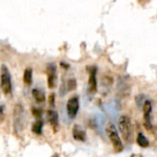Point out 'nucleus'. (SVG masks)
Returning <instances> with one entry per match:
<instances>
[{
    "label": "nucleus",
    "mask_w": 157,
    "mask_h": 157,
    "mask_svg": "<svg viewBox=\"0 0 157 157\" xmlns=\"http://www.w3.org/2000/svg\"><path fill=\"white\" fill-rule=\"evenodd\" d=\"M119 129L122 135L123 140L131 144L133 142V131L131 119L128 116H121L119 119Z\"/></svg>",
    "instance_id": "nucleus-1"
},
{
    "label": "nucleus",
    "mask_w": 157,
    "mask_h": 157,
    "mask_svg": "<svg viewBox=\"0 0 157 157\" xmlns=\"http://www.w3.org/2000/svg\"><path fill=\"white\" fill-rule=\"evenodd\" d=\"M106 132H107V135H108L109 141L112 144V146H113V149L115 150V152L116 153L122 152L124 149V146H123V144L121 142V137L118 134L117 129L113 123L109 122L108 124V126L106 128Z\"/></svg>",
    "instance_id": "nucleus-2"
},
{
    "label": "nucleus",
    "mask_w": 157,
    "mask_h": 157,
    "mask_svg": "<svg viewBox=\"0 0 157 157\" xmlns=\"http://www.w3.org/2000/svg\"><path fill=\"white\" fill-rule=\"evenodd\" d=\"M47 119H48L50 124L52 125V129L54 130V132H57L58 127H59V119H58L57 112L53 109L48 110L47 111Z\"/></svg>",
    "instance_id": "nucleus-10"
},
{
    "label": "nucleus",
    "mask_w": 157,
    "mask_h": 157,
    "mask_svg": "<svg viewBox=\"0 0 157 157\" xmlns=\"http://www.w3.org/2000/svg\"><path fill=\"white\" fill-rule=\"evenodd\" d=\"M98 89L97 83V67L93 66L89 68V78H88V91L90 94H95Z\"/></svg>",
    "instance_id": "nucleus-8"
},
{
    "label": "nucleus",
    "mask_w": 157,
    "mask_h": 157,
    "mask_svg": "<svg viewBox=\"0 0 157 157\" xmlns=\"http://www.w3.org/2000/svg\"><path fill=\"white\" fill-rule=\"evenodd\" d=\"M66 109H67V114H68L69 118L74 120L76 117L78 109H79V99H78V98L77 97L71 98L67 101Z\"/></svg>",
    "instance_id": "nucleus-6"
},
{
    "label": "nucleus",
    "mask_w": 157,
    "mask_h": 157,
    "mask_svg": "<svg viewBox=\"0 0 157 157\" xmlns=\"http://www.w3.org/2000/svg\"><path fill=\"white\" fill-rule=\"evenodd\" d=\"M67 91H73L76 88V81L75 78H71L67 81Z\"/></svg>",
    "instance_id": "nucleus-15"
},
{
    "label": "nucleus",
    "mask_w": 157,
    "mask_h": 157,
    "mask_svg": "<svg viewBox=\"0 0 157 157\" xmlns=\"http://www.w3.org/2000/svg\"><path fill=\"white\" fill-rule=\"evenodd\" d=\"M1 121H3V120H4V105H1Z\"/></svg>",
    "instance_id": "nucleus-19"
},
{
    "label": "nucleus",
    "mask_w": 157,
    "mask_h": 157,
    "mask_svg": "<svg viewBox=\"0 0 157 157\" xmlns=\"http://www.w3.org/2000/svg\"><path fill=\"white\" fill-rule=\"evenodd\" d=\"M23 81L26 85L29 86L32 83V69L31 68H27L24 71L23 75Z\"/></svg>",
    "instance_id": "nucleus-13"
},
{
    "label": "nucleus",
    "mask_w": 157,
    "mask_h": 157,
    "mask_svg": "<svg viewBox=\"0 0 157 157\" xmlns=\"http://www.w3.org/2000/svg\"><path fill=\"white\" fill-rule=\"evenodd\" d=\"M13 121H14V130L17 132H19L24 130L26 124V112L24 110L23 106L17 104L14 108L13 113Z\"/></svg>",
    "instance_id": "nucleus-3"
},
{
    "label": "nucleus",
    "mask_w": 157,
    "mask_h": 157,
    "mask_svg": "<svg viewBox=\"0 0 157 157\" xmlns=\"http://www.w3.org/2000/svg\"><path fill=\"white\" fill-rule=\"evenodd\" d=\"M42 127H43V121H41V119H37V121L32 124L31 130L35 134L40 135L42 133Z\"/></svg>",
    "instance_id": "nucleus-11"
},
{
    "label": "nucleus",
    "mask_w": 157,
    "mask_h": 157,
    "mask_svg": "<svg viewBox=\"0 0 157 157\" xmlns=\"http://www.w3.org/2000/svg\"><path fill=\"white\" fill-rule=\"evenodd\" d=\"M73 137L75 140L78 141V142H86V132L84 130V128L78 124H75L73 127Z\"/></svg>",
    "instance_id": "nucleus-9"
},
{
    "label": "nucleus",
    "mask_w": 157,
    "mask_h": 157,
    "mask_svg": "<svg viewBox=\"0 0 157 157\" xmlns=\"http://www.w3.org/2000/svg\"><path fill=\"white\" fill-rule=\"evenodd\" d=\"M52 157H59V155H58L57 154H55V155H53Z\"/></svg>",
    "instance_id": "nucleus-21"
},
{
    "label": "nucleus",
    "mask_w": 157,
    "mask_h": 157,
    "mask_svg": "<svg viewBox=\"0 0 157 157\" xmlns=\"http://www.w3.org/2000/svg\"><path fill=\"white\" fill-rule=\"evenodd\" d=\"M1 89L6 96L10 95L12 92L10 73L8 68L5 64L1 66Z\"/></svg>",
    "instance_id": "nucleus-4"
},
{
    "label": "nucleus",
    "mask_w": 157,
    "mask_h": 157,
    "mask_svg": "<svg viewBox=\"0 0 157 157\" xmlns=\"http://www.w3.org/2000/svg\"><path fill=\"white\" fill-rule=\"evenodd\" d=\"M32 114L36 119H41L42 117V110L40 109H37V108H33L32 109Z\"/></svg>",
    "instance_id": "nucleus-16"
},
{
    "label": "nucleus",
    "mask_w": 157,
    "mask_h": 157,
    "mask_svg": "<svg viewBox=\"0 0 157 157\" xmlns=\"http://www.w3.org/2000/svg\"><path fill=\"white\" fill-rule=\"evenodd\" d=\"M137 144L139 146L143 147V148H146L149 146V141L147 140V138L143 134V133H139L137 136Z\"/></svg>",
    "instance_id": "nucleus-14"
},
{
    "label": "nucleus",
    "mask_w": 157,
    "mask_h": 157,
    "mask_svg": "<svg viewBox=\"0 0 157 157\" xmlns=\"http://www.w3.org/2000/svg\"><path fill=\"white\" fill-rule=\"evenodd\" d=\"M144 108V126L146 129L151 130L153 128L152 120H151V113H152V103L149 100H146L143 106Z\"/></svg>",
    "instance_id": "nucleus-7"
},
{
    "label": "nucleus",
    "mask_w": 157,
    "mask_h": 157,
    "mask_svg": "<svg viewBox=\"0 0 157 157\" xmlns=\"http://www.w3.org/2000/svg\"><path fill=\"white\" fill-rule=\"evenodd\" d=\"M46 73H47V83H48V87L52 89L56 86L57 84V69L56 65L54 63H48L47 68H46Z\"/></svg>",
    "instance_id": "nucleus-5"
},
{
    "label": "nucleus",
    "mask_w": 157,
    "mask_h": 157,
    "mask_svg": "<svg viewBox=\"0 0 157 157\" xmlns=\"http://www.w3.org/2000/svg\"><path fill=\"white\" fill-rule=\"evenodd\" d=\"M131 157H143L142 155H132Z\"/></svg>",
    "instance_id": "nucleus-20"
},
{
    "label": "nucleus",
    "mask_w": 157,
    "mask_h": 157,
    "mask_svg": "<svg viewBox=\"0 0 157 157\" xmlns=\"http://www.w3.org/2000/svg\"><path fill=\"white\" fill-rule=\"evenodd\" d=\"M54 99H55V96H54V94H52V95H50V98H49V101H50V105H51V107H54Z\"/></svg>",
    "instance_id": "nucleus-18"
},
{
    "label": "nucleus",
    "mask_w": 157,
    "mask_h": 157,
    "mask_svg": "<svg viewBox=\"0 0 157 157\" xmlns=\"http://www.w3.org/2000/svg\"><path fill=\"white\" fill-rule=\"evenodd\" d=\"M144 95H139V96L136 98V103H137V105H138L139 107L144 106V102L146 101V100H144Z\"/></svg>",
    "instance_id": "nucleus-17"
},
{
    "label": "nucleus",
    "mask_w": 157,
    "mask_h": 157,
    "mask_svg": "<svg viewBox=\"0 0 157 157\" xmlns=\"http://www.w3.org/2000/svg\"><path fill=\"white\" fill-rule=\"evenodd\" d=\"M32 96L34 98V99L38 102V103H42L45 101V94L43 91L38 89V88H35L32 90Z\"/></svg>",
    "instance_id": "nucleus-12"
}]
</instances>
